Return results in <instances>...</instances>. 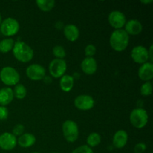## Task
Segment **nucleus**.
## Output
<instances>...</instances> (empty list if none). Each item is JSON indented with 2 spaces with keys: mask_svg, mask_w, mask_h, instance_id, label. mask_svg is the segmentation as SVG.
Listing matches in <instances>:
<instances>
[{
  "mask_svg": "<svg viewBox=\"0 0 153 153\" xmlns=\"http://www.w3.org/2000/svg\"><path fill=\"white\" fill-rule=\"evenodd\" d=\"M129 43V35L125 30H114L111 34L109 43L114 50L117 52H122L125 50Z\"/></svg>",
  "mask_w": 153,
  "mask_h": 153,
  "instance_id": "nucleus-1",
  "label": "nucleus"
},
{
  "mask_svg": "<svg viewBox=\"0 0 153 153\" xmlns=\"http://www.w3.org/2000/svg\"><path fill=\"white\" fill-rule=\"evenodd\" d=\"M12 51L15 58L22 63L29 62L34 57V50L25 42L16 41Z\"/></svg>",
  "mask_w": 153,
  "mask_h": 153,
  "instance_id": "nucleus-2",
  "label": "nucleus"
},
{
  "mask_svg": "<svg viewBox=\"0 0 153 153\" xmlns=\"http://www.w3.org/2000/svg\"><path fill=\"white\" fill-rule=\"evenodd\" d=\"M0 79L5 85L13 86L19 83L20 76L13 67H4L0 71Z\"/></svg>",
  "mask_w": 153,
  "mask_h": 153,
  "instance_id": "nucleus-3",
  "label": "nucleus"
},
{
  "mask_svg": "<svg viewBox=\"0 0 153 153\" xmlns=\"http://www.w3.org/2000/svg\"><path fill=\"white\" fill-rule=\"evenodd\" d=\"M129 120L133 126L137 128H142L147 124L149 116L146 110L139 108L134 109L131 112Z\"/></svg>",
  "mask_w": 153,
  "mask_h": 153,
  "instance_id": "nucleus-4",
  "label": "nucleus"
},
{
  "mask_svg": "<svg viewBox=\"0 0 153 153\" xmlns=\"http://www.w3.org/2000/svg\"><path fill=\"white\" fill-rule=\"evenodd\" d=\"M62 131L64 138L70 143H73L79 137V127L76 122L67 120L63 123Z\"/></svg>",
  "mask_w": 153,
  "mask_h": 153,
  "instance_id": "nucleus-5",
  "label": "nucleus"
},
{
  "mask_svg": "<svg viewBox=\"0 0 153 153\" xmlns=\"http://www.w3.org/2000/svg\"><path fill=\"white\" fill-rule=\"evenodd\" d=\"M19 30V24L16 19L7 17L1 22L0 25V31L6 37L13 36L18 33Z\"/></svg>",
  "mask_w": 153,
  "mask_h": 153,
  "instance_id": "nucleus-6",
  "label": "nucleus"
},
{
  "mask_svg": "<svg viewBox=\"0 0 153 153\" xmlns=\"http://www.w3.org/2000/svg\"><path fill=\"white\" fill-rule=\"evenodd\" d=\"M67 63L64 59H55L52 60L49 65V71L52 77L58 79L61 78L64 76L67 71Z\"/></svg>",
  "mask_w": 153,
  "mask_h": 153,
  "instance_id": "nucleus-7",
  "label": "nucleus"
},
{
  "mask_svg": "<svg viewBox=\"0 0 153 153\" xmlns=\"http://www.w3.org/2000/svg\"><path fill=\"white\" fill-rule=\"evenodd\" d=\"M26 76L32 81L43 80L46 76V70L42 65L38 64H31L25 70Z\"/></svg>",
  "mask_w": 153,
  "mask_h": 153,
  "instance_id": "nucleus-8",
  "label": "nucleus"
},
{
  "mask_svg": "<svg viewBox=\"0 0 153 153\" xmlns=\"http://www.w3.org/2000/svg\"><path fill=\"white\" fill-rule=\"evenodd\" d=\"M108 22L116 30L122 29L126 23V16L120 10H113L108 15Z\"/></svg>",
  "mask_w": 153,
  "mask_h": 153,
  "instance_id": "nucleus-9",
  "label": "nucleus"
},
{
  "mask_svg": "<svg viewBox=\"0 0 153 153\" xmlns=\"http://www.w3.org/2000/svg\"><path fill=\"white\" fill-rule=\"evenodd\" d=\"M74 105L79 110L88 111L94 108L95 101L91 96L89 95H79L75 99Z\"/></svg>",
  "mask_w": 153,
  "mask_h": 153,
  "instance_id": "nucleus-10",
  "label": "nucleus"
},
{
  "mask_svg": "<svg viewBox=\"0 0 153 153\" xmlns=\"http://www.w3.org/2000/svg\"><path fill=\"white\" fill-rule=\"evenodd\" d=\"M131 57L133 61L137 64H145L148 62V60H149L148 49L143 46H135L131 50Z\"/></svg>",
  "mask_w": 153,
  "mask_h": 153,
  "instance_id": "nucleus-11",
  "label": "nucleus"
},
{
  "mask_svg": "<svg viewBox=\"0 0 153 153\" xmlns=\"http://www.w3.org/2000/svg\"><path fill=\"white\" fill-rule=\"evenodd\" d=\"M17 144V139L12 133L4 132L0 135V148L3 150L10 151Z\"/></svg>",
  "mask_w": 153,
  "mask_h": 153,
  "instance_id": "nucleus-12",
  "label": "nucleus"
},
{
  "mask_svg": "<svg viewBox=\"0 0 153 153\" xmlns=\"http://www.w3.org/2000/svg\"><path fill=\"white\" fill-rule=\"evenodd\" d=\"M138 76L142 81L149 82L153 78V64L146 62L141 64L138 70Z\"/></svg>",
  "mask_w": 153,
  "mask_h": 153,
  "instance_id": "nucleus-13",
  "label": "nucleus"
},
{
  "mask_svg": "<svg viewBox=\"0 0 153 153\" xmlns=\"http://www.w3.org/2000/svg\"><path fill=\"white\" fill-rule=\"evenodd\" d=\"M81 68L84 73L87 75H93L97 70V63L94 58L86 57L81 64Z\"/></svg>",
  "mask_w": 153,
  "mask_h": 153,
  "instance_id": "nucleus-14",
  "label": "nucleus"
},
{
  "mask_svg": "<svg viewBox=\"0 0 153 153\" xmlns=\"http://www.w3.org/2000/svg\"><path fill=\"white\" fill-rule=\"evenodd\" d=\"M128 136L125 130H118L113 137V145L117 149H122L126 145Z\"/></svg>",
  "mask_w": 153,
  "mask_h": 153,
  "instance_id": "nucleus-15",
  "label": "nucleus"
},
{
  "mask_svg": "<svg viewBox=\"0 0 153 153\" xmlns=\"http://www.w3.org/2000/svg\"><path fill=\"white\" fill-rule=\"evenodd\" d=\"M143 30V25L141 22L137 19H131L128 21L125 25V31L129 35H137L141 33Z\"/></svg>",
  "mask_w": 153,
  "mask_h": 153,
  "instance_id": "nucleus-16",
  "label": "nucleus"
},
{
  "mask_svg": "<svg viewBox=\"0 0 153 153\" xmlns=\"http://www.w3.org/2000/svg\"><path fill=\"white\" fill-rule=\"evenodd\" d=\"M64 34L66 38L70 42H74L78 40L79 37V30L77 26L73 24L66 25L64 28Z\"/></svg>",
  "mask_w": 153,
  "mask_h": 153,
  "instance_id": "nucleus-17",
  "label": "nucleus"
},
{
  "mask_svg": "<svg viewBox=\"0 0 153 153\" xmlns=\"http://www.w3.org/2000/svg\"><path fill=\"white\" fill-rule=\"evenodd\" d=\"M13 90L10 88H3L0 90V105L4 106L10 104L13 100Z\"/></svg>",
  "mask_w": 153,
  "mask_h": 153,
  "instance_id": "nucleus-18",
  "label": "nucleus"
},
{
  "mask_svg": "<svg viewBox=\"0 0 153 153\" xmlns=\"http://www.w3.org/2000/svg\"><path fill=\"white\" fill-rule=\"evenodd\" d=\"M36 137L31 133H25L19 136L17 140V143L22 148H28L32 146L35 143Z\"/></svg>",
  "mask_w": 153,
  "mask_h": 153,
  "instance_id": "nucleus-19",
  "label": "nucleus"
},
{
  "mask_svg": "<svg viewBox=\"0 0 153 153\" xmlns=\"http://www.w3.org/2000/svg\"><path fill=\"white\" fill-rule=\"evenodd\" d=\"M74 86V78L70 75H64L60 80V88L64 92H70Z\"/></svg>",
  "mask_w": 153,
  "mask_h": 153,
  "instance_id": "nucleus-20",
  "label": "nucleus"
},
{
  "mask_svg": "<svg viewBox=\"0 0 153 153\" xmlns=\"http://www.w3.org/2000/svg\"><path fill=\"white\" fill-rule=\"evenodd\" d=\"M36 4L42 11L49 12L54 8L55 1L54 0H37Z\"/></svg>",
  "mask_w": 153,
  "mask_h": 153,
  "instance_id": "nucleus-21",
  "label": "nucleus"
},
{
  "mask_svg": "<svg viewBox=\"0 0 153 153\" xmlns=\"http://www.w3.org/2000/svg\"><path fill=\"white\" fill-rule=\"evenodd\" d=\"M14 40L13 39L10 38H5L3 39L2 40L0 41V52L1 53H7L10 50L13 49V46H14Z\"/></svg>",
  "mask_w": 153,
  "mask_h": 153,
  "instance_id": "nucleus-22",
  "label": "nucleus"
},
{
  "mask_svg": "<svg viewBox=\"0 0 153 153\" xmlns=\"http://www.w3.org/2000/svg\"><path fill=\"white\" fill-rule=\"evenodd\" d=\"M13 97H16L18 100H22L27 95V89L22 84H17L15 85L14 89L13 90Z\"/></svg>",
  "mask_w": 153,
  "mask_h": 153,
  "instance_id": "nucleus-23",
  "label": "nucleus"
},
{
  "mask_svg": "<svg viewBox=\"0 0 153 153\" xmlns=\"http://www.w3.org/2000/svg\"><path fill=\"white\" fill-rule=\"evenodd\" d=\"M101 143V136L97 132H93L88 135L87 138V143L90 147H95Z\"/></svg>",
  "mask_w": 153,
  "mask_h": 153,
  "instance_id": "nucleus-24",
  "label": "nucleus"
},
{
  "mask_svg": "<svg viewBox=\"0 0 153 153\" xmlns=\"http://www.w3.org/2000/svg\"><path fill=\"white\" fill-rule=\"evenodd\" d=\"M52 53H53L54 56L58 59H64L66 56L65 49L62 46H59V45L54 46L53 49H52Z\"/></svg>",
  "mask_w": 153,
  "mask_h": 153,
  "instance_id": "nucleus-25",
  "label": "nucleus"
},
{
  "mask_svg": "<svg viewBox=\"0 0 153 153\" xmlns=\"http://www.w3.org/2000/svg\"><path fill=\"white\" fill-rule=\"evenodd\" d=\"M152 85L151 82H146L140 87V94L143 97H148L152 94Z\"/></svg>",
  "mask_w": 153,
  "mask_h": 153,
  "instance_id": "nucleus-26",
  "label": "nucleus"
},
{
  "mask_svg": "<svg viewBox=\"0 0 153 153\" xmlns=\"http://www.w3.org/2000/svg\"><path fill=\"white\" fill-rule=\"evenodd\" d=\"M97 52V48L94 45L89 44L85 47V53L86 57H90V58H94V55Z\"/></svg>",
  "mask_w": 153,
  "mask_h": 153,
  "instance_id": "nucleus-27",
  "label": "nucleus"
},
{
  "mask_svg": "<svg viewBox=\"0 0 153 153\" xmlns=\"http://www.w3.org/2000/svg\"><path fill=\"white\" fill-rule=\"evenodd\" d=\"M72 153H94V151L88 145H82L74 149Z\"/></svg>",
  "mask_w": 153,
  "mask_h": 153,
  "instance_id": "nucleus-28",
  "label": "nucleus"
},
{
  "mask_svg": "<svg viewBox=\"0 0 153 153\" xmlns=\"http://www.w3.org/2000/svg\"><path fill=\"white\" fill-rule=\"evenodd\" d=\"M25 127L22 124H16L13 128V133L12 134L16 137V136H21L24 132Z\"/></svg>",
  "mask_w": 153,
  "mask_h": 153,
  "instance_id": "nucleus-29",
  "label": "nucleus"
},
{
  "mask_svg": "<svg viewBox=\"0 0 153 153\" xmlns=\"http://www.w3.org/2000/svg\"><path fill=\"white\" fill-rule=\"evenodd\" d=\"M8 109L4 106H0V120H5L8 117Z\"/></svg>",
  "mask_w": 153,
  "mask_h": 153,
  "instance_id": "nucleus-30",
  "label": "nucleus"
},
{
  "mask_svg": "<svg viewBox=\"0 0 153 153\" xmlns=\"http://www.w3.org/2000/svg\"><path fill=\"white\" fill-rule=\"evenodd\" d=\"M146 149V145L144 143H138L134 146V153H143Z\"/></svg>",
  "mask_w": 153,
  "mask_h": 153,
  "instance_id": "nucleus-31",
  "label": "nucleus"
},
{
  "mask_svg": "<svg viewBox=\"0 0 153 153\" xmlns=\"http://www.w3.org/2000/svg\"><path fill=\"white\" fill-rule=\"evenodd\" d=\"M152 49H153V46L152 45H151L150 47H149V49L148 50V54H149V61H150L151 63H152V61H153Z\"/></svg>",
  "mask_w": 153,
  "mask_h": 153,
  "instance_id": "nucleus-32",
  "label": "nucleus"
},
{
  "mask_svg": "<svg viewBox=\"0 0 153 153\" xmlns=\"http://www.w3.org/2000/svg\"><path fill=\"white\" fill-rule=\"evenodd\" d=\"M43 80L44 81V82L46 84H50L52 81V79H51V77H49V76H45V77L43 78Z\"/></svg>",
  "mask_w": 153,
  "mask_h": 153,
  "instance_id": "nucleus-33",
  "label": "nucleus"
},
{
  "mask_svg": "<svg viewBox=\"0 0 153 153\" xmlns=\"http://www.w3.org/2000/svg\"><path fill=\"white\" fill-rule=\"evenodd\" d=\"M63 22H56V24H55V27H56L58 29H61V28H64V25H63Z\"/></svg>",
  "mask_w": 153,
  "mask_h": 153,
  "instance_id": "nucleus-34",
  "label": "nucleus"
},
{
  "mask_svg": "<svg viewBox=\"0 0 153 153\" xmlns=\"http://www.w3.org/2000/svg\"><path fill=\"white\" fill-rule=\"evenodd\" d=\"M152 0H149V1H141V3H143V4H149V3H152Z\"/></svg>",
  "mask_w": 153,
  "mask_h": 153,
  "instance_id": "nucleus-35",
  "label": "nucleus"
},
{
  "mask_svg": "<svg viewBox=\"0 0 153 153\" xmlns=\"http://www.w3.org/2000/svg\"><path fill=\"white\" fill-rule=\"evenodd\" d=\"M1 22H2V19H1V15L0 14V25H1Z\"/></svg>",
  "mask_w": 153,
  "mask_h": 153,
  "instance_id": "nucleus-36",
  "label": "nucleus"
},
{
  "mask_svg": "<svg viewBox=\"0 0 153 153\" xmlns=\"http://www.w3.org/2000/svg\"><path fill=\"white\" fill-rule=\"evenodd\" d=\"M32 153H39V152H32Z\"/></svg>",
  "mask_w": 153,
  "mask_h": 153,
  "instance_id": "nucleus-37",
  "label": "nucleus"
},
{
  "mask_svg": "<svg viewBox=\"0 0 153 153\" xmlns=\"http://www.w3.org/2000/svg\"><path fill=\"white\" fill-rule=\"evenodd\" d=\"M53 153H56V152H53Z\"/></svg>",
  "mask_w": 153,
  "mask_h": 153,
  "instance_id": "nucleus-38",
  "label": "nucleus"
}]
</instances>
